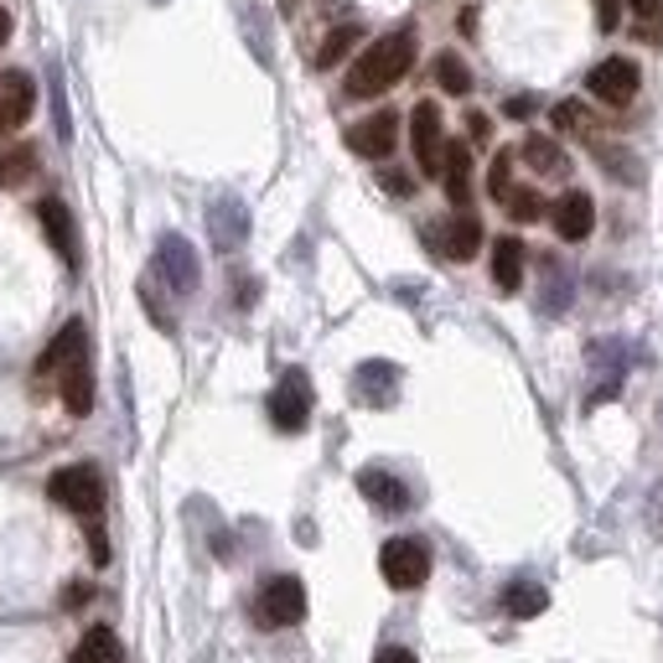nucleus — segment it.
I'll list each match as a JSON object with an SVG mask.
<instances>
[{"instance_id":"nucleus-1","label":"nucleus","mask_w":663,"mask_h":663,"mask_svg":"<svg viewBox=\"0 0 663 663\" xmlns=\"http://www.w3.org/2000/svg\"><path fill=\"white\" fill-rule=\"evenodd\" d=\"M409 68H415V31L399 27L358 52V62L347 68V99H378V93H389Z\"/></svg>"},{"instance_id":"nucleus-2","label":"nucleus","mask_w":663,"mask_h":663,"mask_svg":"<svg viewBox=\"0 0 663 663\" xmlns=\"http://www.w3.org/2000/svg\"><path fill=\"white\" fill-rule=\"evenodd\" d=\"M47 497H52L58 508L93 518V513L105 508V483H99V472H93L89 462H78V467H58L47 477Z\"/></svg>"},{"instance_id":"nucleus-3","label":"nucleus","mask_w":663,"mask_h":663,"mask_svg":"<svg viewBox=\"0 0 663 663\" xmlns=\"http://www.w3.org/2000/svg\"><path fill=\"white\" fill-rule=\"evenodd\" d=\"M378 571H384V581H389L394 591H415V586H425V575H431V550H425V540L399 534V540H389L378 550Z\"/></svg>"},{"instance_id":"nucleus-4","label":"nucleus","mask_w":663,"mask_h":663,"mask_svg":"<svg viewBox=\"0 0 663 663\" xmlns=\"http://www.w3.org/2000/svg\"><path fill=\"white\" fill-rule=\"evenodd\" d=\"M270 420H275V431H286V436L306 431V420H311V378H306L301 368H290V374L275 384Z\"/></svg>"},{"instance_id":"nucleus-5","label":"nucleus","mask_w":663,"mask_h":663,"mask_svg":"<svg viewBox=\"0 0 663 663\" xmlns=\"http://www.w3.org/2000/svg\"><path fill=\"white\" fill-rule=\"evenodd\" d=\"M409 146H415V161H420L425 177H441V161H446V125H441V109L431 99L415 105L409 115Z\"/></svg>"},{"instance_id":"nucleus-6","label":"nucleus","mask_w":663,"mask_h":663,"mask_svg":"<svg viewBox=\"0 0 663 663\" xmlns=\"http://www.w3.org/2000/svg\"><path fill=\"white\" fill-rule=\"evenodd\" d=\"M637 83H643V73H637L633 58H606V62H596V68H591V78H586V89L596 93L602 105H612V109L633 105Z\"/></svg>"},{"instance_id":"nucleus-7","label":"nucleus","mask_w":663,"mask_h":663,"mask_svg":"<svg viewBox=\"0 0 663 663\" xmlns=\"http://www.w3.org/2000/svg\"><path fill=\"white\" fill-rule=\"evenodd\" d=\"M394 140H399V115L378 109V115H368V120H358L347 130V151L363 156V161H384L394 151Z\"/></svg>"},{"instance_id":"nucleus-8","label":"nucleus","mask_w":663,"mask_h":663,"mask_svg":"<svg viewBox=\"0 0 663 663\" xmlns=\"http://www.w3.org/2000/svg\"><path fill=\"white\" fill-rule=\"evenodd\" d=\"M259 617L270 627H296L306 617V586L296 575H275L270 586L259 591Z\"/></svg>"},{"instance_id":"nucleus-9","label":"nucleus","mask_w":663,"mask_h":663,"mask_svg":"<svg viewBox=\"0 0 663 663\" xmlns=\"http://www.w3.org/2000/svg\"><path fill=\"white\" fill-rule=\"evenodd\" d=\"M37 218H42V234H47V244L58 249V259L68 270H78V265H83V249H78V228H73L68 202H62V197H42V202H37Z\"/></svg>"},{"instance_id":"nucleus-10","label":"nucleus","mask_w":663,"mask_h":663,"mask_svg":"<svg viewBox=\"0 0 663 663\" xmlns=\"http://www.w3.org/2000/svg\"><path fill=\"white\" fill-rule=\"evenodd\" d=\"M73 363H89V327H83V321H68V327H62L58 337L42 347V358H37V374H42V378H58V374H68Z\"/></svg>"},{"instance_id":"nucleus-11","label":"nucleus","mask_w":663,"mask_h":663,"mask_svg":"<svg viewBox=\"0 0 663 663\" xmlns=\"http://www.w3.org/2000/svg\"><path fill=\"white\" fill-rule=\"evenodd\" d=\"M156 265H161V275H166V286L171 290H197V255H192V244L181 239V234H166L161 239V249H156Z\"/></svg>"},{"instance_id":"nucleus-12","label":"nucleus","mask_w":663,"mask_h":663,"mask_svg":"<svg viewBox=\"0 0 663 663\" xmlns=\"http://www.w3.org/2000/svg\"><path fill=\"white\" fill-rule=\"evenodd\" d=\"M31 105H37V83L27 73H6L0 78V136L6 130H21L31 120Z\"/></svg>"},{"instance_id":"nucleus-13","label":"nucleus","mask_w":663,"mask_h":663,"mask_svg":"<svg viewBox=\"0 0 663 663\" xmlns=\"http://www.w3.org/2000/svg\"><path fill=\"white\" fill-rule=\"evenodd\" d=\"M550 218H555V234H560V239H565V244H581L591 228H596V202H591L586 192H565L555 208H550Z\"/></svg>"},{"instance_id":"nucleus-14","label":"nucleus","mask_w":663,"mask_h":663,"mask_svg":"<svg viewBox=\"0 0 663 663\" xmlns=\"http://www.w3.org/2000/svg\"><path fill=\"white\" fill-rule=\"evenodd\" d=\"M436 249L462 265V259H472L483 249V224H477L472 212H456V218H446V224L436 228Z\"/></svg>"},{"instance_id":"nucleus-15","label":"nucleus","mask_w":663,"mask_h":663,"mask_svg":"<svg viewBox=\"0 0 663 663\" xmlns=\"http://www.w3.org/2000/svg\"><path fill=\"white\" fill-rule=\"evenodd\" d=\"M358 493L368 497L374 508H384V513H405L409 508V487L399 483V477H389V472H378V467L358 472Z\"/></svg>"},{"instance_id":"nucleus-16","label":"nucleus","mask_w":663,"mask_h":663,"mask_svg":"<svg viewBox=\"0 0 663 663\" xmlns=\"http://www.w3.org/2000/svg\"><path fill=\"white\" fill-rule=\"evenodd\" d=\"M441 181H446V197H452L456 208H467V197H472V151L467 146H446Z\"/></svg>"},{"instance_id":"nucleus-17","label":"nucleus","mask_w":663,"mask_h":663,"mask_svg":"<svg viewBox=\"0 0 663 663\" xmlns=\"http://www.w3.org/2000/svg\"><path fill=\"white\" fill-rule=\"evenodd\" d=\"M37 166H42L37 146H27V140L6 146V151H0V187H27V181L37 177Z\"/></svg>"},{"instance_id":"nucleus-18","label":"nucleus","mask_w":663,"mask_h":663,"mask_svg":"<svg viewBox=\"0 0 663 663\" xmlns=\"http://www.w3.org/2000/svg\"><path fill=\"white\" fill-rule=\"evenodd\" d=\"M68 663H125V643L109 627H89V633L78 637V649Z\"/></svg>"},{"instance_id":"nucleus-19","label":"nucleus","mask_w":663,"mask_h":663,"mask_svg":"<svg viewBox=\"0 0 663 663\" xmlns=\"http://www.w3.org/2000/svg\"><path fill=\"white\" fill-rule=\"evenodd\" d=\"M493 286L497 290L524 286V244L518 239H497L493 244Z\"/></svg>"},{"instance_id":"nucleus-20","label":"nucleus","mask_w":663,"mask_h":663,"mask_svg":"<svg viewBox=\"0 0 663 663\" xmlns=\"http://www.w3.org/2000/svg\"><path fill=\"white\" fill-rule=\"evenodd\" d=\"M524 161L534 166L540 177H565V171H571V156L560 151L550 136H528L524 140Z\"/></svg>"},{"instance_id":"nucleus-21","label":"nucleus","mask_w":663,"mask_h":663,"mask_svg":"<svg viewBox=\"0 0 663 663\" xmlns=\"http://www.w3.org/2000/svg\"><path fill=\"white\" fill-rule=\"evenodd\" d=\"M62 378V405H68V415H89L93 409V374H89V363H73Z\"/></svg>"},{"instance_id":"nucleus-22","label":"nucleus","mask_w":663,"mask_h":663,"mask_svg":"<svg viewBox=\"0 0 663 663\" xmlns=\"http://www.w3.org/2000/svg\"><path fill=\"white\" fill-rule=\"evenodd\" d=\"M394 368L389 363H363L358 368V394H363V405H389L394 399Z\"/></svg>"},{"instance_id":"nucleus-23","label":"nucleus","mask_w":663,"mask_h":663,"mask_svg":"<svg viewBox=\"0 0 663 663\" xmlns=\"http://www.w3.org/2000/svg\"><path fill=\"white\" fill-rule=\"evenodd\" d=\"M503 606H508V617L528 622V617H540L544 606H550V591L534 586V581H518V586L503 591Z\"/></svg>"},{"instance_id":"nucleus-24","label":"nucleus","mask_w":663,"mask_h":663,"mask_svg":"<svg viewBox=\"0 0 663 663\" xmlns=\"http://www.w3.org/2000/svg\"><path fill=\"white\" fill-rule=\"evenodd\" d=\"M358 37H363L358 27H332L327 42H321V52H317V68H337V62H343L347 52L358 47Z\"/></svg>"},{"instance_id":"nucleus-25","label":"nucleus","mask_w":663,"mask_h":663,"mask_svg":"<svg viewBox=\"0 0 663 663\" xmlns=\"http://www.w3.org/2000/svg\"><path fill=\"white\" fill-rule=\"evenodd\" d=\"M436 83L446 93H472V73H467V62L456 58V52H441L436 58Z\"/></svg>"},{"instance_id":"nucleus-26","label":"nucleus","mask_w":663,"mask_h":663,"mask_svg":"<svg viewBox=\"0 0 663 663\" xmlns=\"http://www.w3.org/2000/svg\"><path fill=\"white\" fill-rule=\"evenodd\" d=\"M503 208H508L513 224H534V218H544V197L534 192V187H513V192L503 197Z\"/></svg>"},{"instance_id":"nucleus-27","label":"nucleus","mask_w":663,"mask_h":663,"mask_svg":"<svg viewBox=\"0 0 663 663\" xmlns=\"http://www.w3.org/2000/svg\"><path fill=\"white\" fill-rule=\"evenodd\" d=\"M212 234H218V244H224V249H234V244L244 239V212H239V202H218V208H212Z\"/></svg>"},{"instance_id":"nucleus-28","label":"nucleus","mask_w":663,"mask_h":663,"mask_svg":"<svg viewBox=\"0 0 663 663\" xmlns=\"http://www.w3.org/2000/svg\"><path fill=\"white\" fill-rule=\"evenodd\" d=\"M487 192H493L497 202L513 192V156L508 151H497V161L487 166Z\"/></svg>"},{"instance_id":"nucleus-29","label":"nucleus","mask_w":663,"mask_h":663,"mask_svg":"<svg viewBox=\"0 0 663 663\" xmlns=\"http://www.w3.org/2000/svg\"><path fill=\"white\" fill-rule=\"evenodd\" d=\"M555 125H560V130H591L586 109L575 105V99H565V105H555Z\"/></svg>"},{"instance_id":"nucleus-30","label":"nucleus","mask_w":663,"mask_h":663,"mask_svg":"<svg viewBox=\"0 0 663 663\" xmlns=\"http://www.w3.org/2000/svg\"><path fill=\"white\" fill-rule=\"evenodd\" d=\"M617 16H622V0H596V27L602 31H617Z\"/></svg>"},{"instance_id":"nucleus-31","label":"nucleus","mask_w":663,"mask_h":663,"mask_svg":"<svg viewBox=\"0 0 663 663\" xmlns=\"http://www.w3.org/2000/svg\"><path fill=\"white\" fill-rule=\"evenodd\" d=\"M374 663H420V659H415L409 649H394V643H389V649H378V653H374Z\"/></svg>"},{"instance_id":"nucleus-32","label":"nucleus","mask_w":663,"mask_h":663,"mask_svg":"<svg viewBox=\"0 0 663 663\" xmlns=\"http://www.w3.org/2000/svg\"><path fill=\"white\" fill-rule=\"evenodd\" d=\"M384 187H389L394 197H409V187H415V181H409L405 171H384Z\"/></svg>"},{"instance_id":"nucleus-33","label":"nucleus","mask_w":663,"mask_h":663,"mask_svg":"<svg viewBox=\"0 0 663 663\" xmlns=\"http://www.w3.org/2000/svg\"><path fill=\"white\" fill-rule=\"evenodd\" d=\"M89 555H93V565H105V560H109V544H105V534H99L93 524H89Z\"/></svg>"},{"instance_id":"nucleus-34","label":"nucleus","mask_w":663,"mask_h":663,"mask_svg":"<svg viewBox=\"0 0 663 663\" xmlns=\"http://www.w3.org/2000/svg\"><path fill=\"white\" fill-rule=\"evenodd\" d=\"M643 37H649L653 47H663V16L653 11V16H643Z\"/></svg>"},{"instance_id":"nucleus-35","label":"nucleus","mask_w":663,"mask_h":663,"mask_svg":"<svg viewBox=\"0 0 663 663\" xmlns=\"http://www.w3.org/2000/svg\"><path fill=\"white\" fill-rule=\"evenodd\" d=\"M93 596V586H83V581H73V586H68V596H62V606H83Z\"/></svg>"},{"instance_id":"nucleus-36","label":"nucleus","mask_w":663,"mask_h":663,"mask_svg":"<svg viewBox=\"0 0 663 663\" xmlns=\"http://www.w3.org/2000/svg\"><path fill=\"white\" fill-rule=\"evenodd\" d=\"M508 115L513 120H528V115H534V99H508Z\"/></svg>"},{"instance_id":"nucleus-37","label":"nucleus","mask_w":663,"mask_h":663,"mask_svg":"<svg viewBox=\"0 0 663 663\" xmlns=\"http://www.w3.org/2000/svg\"><path fill=\"white\" fill-rule=\"evenodd\" d=\"M11 27H16V21H11V11H6V6H0V47L11 42Z\"/></svg>"},{"instance_id":"nucleus-38","label":"nucleus","mask_w":663,"mask_h":663,"mask_svg":"<svg viewBox=\"0 0 663 663\" xmlns=\"http://www.w3.org/2000/svg\"><path fill=\"white\" fill-rule=\"evenodd\" d=\"M467 125H472V140H487V130H493V125H487V120H483V115H472V120H467Z\"/></svg>"},{"instance_id":"nucleus-39","label":"nucleus","mask_w":663,"mask_h":663,"mask_svg":"<svg viewBox=\"0 0 663 663\" xmlns=\"http://www.w3.org/2000/svg\"><path fill=\"white\" fill-rule=\"evenodd\" d=\"M627 6H633L637 16H653V11H659V0H627Z\"/></svg>"}]
</instances>
